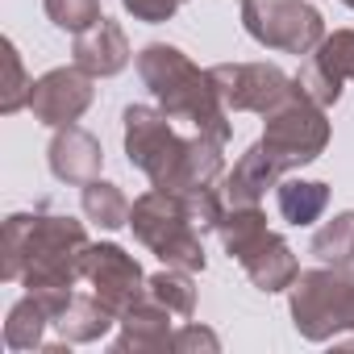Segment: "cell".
Returning a JSON list of instances; mask_svg holds the SVG:
<instances>
[{
  "mask_svg": "<svg viewBox=\"0 0 354 354\" xmlns=\"http://www.w3.org/2000/svg\"><path fill=\"white\" fill-rule=\"evenodd\" d=\"M138 75L171 121H188L192 133H209L217 142L234 138V121H230L234 113L225 109V100L213 84V71L196 67L180 46H171V42L142 46L138 50Z\"/></svg>",
  "mask_w": 354,
  "mask_h": 354,
  "instance_id": "6da1fadb",
  "label": "cell"
},
{
  "mask_svg": "<svg viewBox=\"0 0 354 354\" xmlns=\"http://www.w3.org/2000/svg\"><path fill=\"white\" fill-rule=\"evenodd\" d=\"M88 230L75 217L63 213H34L30 238H26V263H21V288L34 292L50 317L67 308L75 296V279H84V254H88Z\"/></svg>",
  "mask_w": 354,
  "mask_h": 354,
  "instance_id": "7a4b0ae2",
  "label": "cell"
},
{
  "mask_svg": "<svg viewBox=\"0 0 354 354\" xmlns=\"http://www.w3.org/2000/svg\"><path fill=\"white\" fill-rule=\"evenodd\" d=\"M129 230L162 267H184L192 275L205 271V242L180 196H171L162 188L142 192L129 209Z\"/></svg>",
  "mask_w": 354,
  "mask_h": 354,
  "instance_id": "3957f363",
  "label": "cell"
},
{
  "mask_svg": "<svg viewBox=\"0 0 354 354\" xmlns=\"http://www.w3.org/2000/svg\"><path fill=\"white\" fill-rule=\"evenodd\" d=\"M288 313L300 337L329 342L354 329V267H313L288 288Z\"/></svg>",
  "mask_w": 354,
  "mask_h": 354,
  "instance_id": "277c9868",
  "label": "cell"
},
{
  "mask_svg": "<svg viewBox=\"0 0 354 354\" xmlns=\"http://www.w3.org/2000/svg\"><path fill=\"white\" fill-rule=\"evenodd\" d=\"M267 154L279 162V171H300L308 162H317L329 146V121H325V109L300 92V84L263 117V138Z\"/></svg>",
  "mask_w": 354,
  "mask_h": 354,
  "instance_id": "5b68a950",
  "label": "cell"
},
{
  "mask_svg": "<svg viewBox=\"0 0 354 354\" xmlns=\"http://www.w3.org/2000/svg\"><path fill=\"white\" fill-rule=\"evenodd\" d=\"M242 30L279 55H313L325 42V17L308 0H242Z\"/></svg>",
  "mask_w": 354,
  "mask_h": 354,
  "instance_id": "8992f818",
  "label": "cell"
},
{
  "mask_svg": "<svg viewBox=\"0 0 354 354\" xmlns=\"http://www.w3.org/2000/svg\"><path fill=\"white\" fill-rule=\"evenodd\" d=\"M121 133H125L129 167H138L150 184H162L167 171L175 167V158L188 146V138L175 133L171 117L162 109H150V104H129L121 113Z\"/></svg>",
  "mask_w": 354,
  "mask_h": 354,
  "instance_id": "52a82bcc",
  "label": "cell"
},
{
  "mask_svg": "<svg viewBox=\"0 0 354 354\" xmlns=\"http://www.w3.org/2000/svg\"><path fill=\"white\" fill-rule=\"evenodd\" d=\"M84 279L92 283L96 300L121 321L146 296V279L150 275H142L138 259L129 250H121L117 242H92L88 254H84Z\"/></svg>",
  "mask_w": 354,
  "mask_h": 354,
  "instance_id": "ba28073f",
  "label": "cell"
},
{
  "mask_svg": "<svg viewBox=\"0 0 354 354\" xmlns=\"http://www.w3.org/2000/svg\"><path fill=\"white\" fill-rule=\"evenodd\" d=\"M209 71H213V84H217L230 113L267 117L296 88V75H283L275 63H217Z\"/></svg>",
  "mask_w": 354,
  "mask_h": 354,
  "instance_id": "9c48e42d",
  "label": "cell"
},
{
  "mask_svg": "<svg viewBox=\"0 0 354 354\" xmlns=\"http://www.w3.org/2000/svg\"><path fill=\"white\" fill-rule=\"evenodd\" d=\"M92 75L80 71L75 63L71 67H55L46 75L34 80V92H30V113L34 121L50 125V129H63V125H75L88 109H92Z\"/></svg>",
  "mask_w": 354,
  "mask_h": 354,
  "instance_id": "30bf717a",
  "label": "cell"
},
{
  "mask_svg": "<svg viewBox=\"0 0 354 354\" xmlns=\"http://www.w3.org/2000/svg\"><path fill=\"white\" fill-rule=\"evenodd\" d=\"M354 80V30H333L325 34V42L304 59L296 84L300 92H308L321 109H333L342 100V84Z\"/></svg>",
  "mask_w": 354,
  "mask_h": 354,
  "instance_id": "8fae6325",
  "label": "cell"
},
{
  "mask_svg": "<svg viewBox=\"0 0 354 354\" xmlns=\"http://www.w3.org/2000/svg\"><path fill=\"white\" fill-rule=\"evenodd\" d=\"M133 50H129V38L117 21L100 17L96 26H88L84 34H75V46H71V63L80 71H88L92 80H113L129 67Z\"/></svg>",
  "mask_w": 354,
  "mask_h": 354,
  "instance_id": "7c38bea8",
  "label": "cell"
},
{
  "mask_svg": "<svg viewBox=\"0 0 354 354\" xmlns=\"http://www.w3.org/2000/svg\"><path fill=\"white\" fill-rule=\"evenodd\" d=\"M46 162H50V175H55V180L84 188V184L100 180L104 150H100V142H96L88 129L63 125V129H55V138H50V146H46Z\"/></svg>",
  "mask_w": 354,
  "mask_h": 354,
  "instance_id": "4fadbf2b",
  "label": "cell"
},
{
  "mask_svg": "<svg viewBox=\"0 0 354 354\" xmlns=\"http://www.w3.org/2000/svg\"><path fill=\"white\" fill-rule=\"evenodd\" d=\"M242 271L250 275V283L259 288V292H288L292 283H296V275H300V263H296V250L288 246V238L283 234H275V230H267L242 259Z\"/></svg>",
  "mask_w": 354,
  "mask_h": 354,
  "instance_id": "5bb4252c",
  "label": "cell"
},
{
  "mask_svg": "<svg viewBox=\"0 0 354 354\" xmlns=\"http://www.w3.org/2000/svg\"><path fill=\"white\" fill-rule=\"evenodd\" d=\"M171 308L167 304H158L150 292L117 321L121 325V333H117V342H113V350H121V354H154V350H171Z\"/></svg>",
  "mask_w": 354,
  "mask_h": 354,
  "instance_id": "9a60e30c",
  "label": "cell"
},
{
  "mask_svg": "<svg viewBox=\"0 0 354 354\" xmlns=\"http://www.w3.org/2000/svg\"><path fill=\"white\" fill-rule=\"evenodd\" d=\"M279 180H283L279 162L267 154L263 142H254V146L234 162V171L221 180V196H225V205H263V196H267Z\"/></svg>",
  "mask_w": 354,
  "mask_h": 354,
  "instance_id": "2e32d148",
  "label": "cell"
},
{
  "mask_svg": "<svg viewBox=\"0 0 354 354\" xmlns=\"http://www.w3.org/2000/svg\"><path fill=\"white\" fill-rule=\"evenodd\" d=\"M117 325V317L96 300V292L92 296H71L67 300V308L55 317V329L63 333V342H71V346H88V342H100L109 329Z\"/></svg>",
  "mask_w": 354,
  "mask_h": 354,
  "instance_id": "e0dca14e",
  "label": "cell"
},
{
  "mask_svg": "<svg viewBox=\"0 0 354 354\" xmlns=\"http://www.w3.org/2000/svg\"><path fill=\"white\" fill-rule=\"evenodd\" d=\"M275 201H279V213H283L288 225H313L329 209V184H321V180H279Z\"/></svg>",
  "mask_w": 354,
  "mask_h": 354,
  "instance_id": "ac0fdd59",
  "label": "cell"
},
{
  "mask_svg": "<svg viewBox=\"0 0 354 354\" xmlns=\"http://www.w3.org/2000/svg\"><path fill=\"white\" fill-rule=\"evenodd\" d=\"M46 325H55L50 308H46L34 292H26V296L9 308V321H5V346H9V350H42V333H46Z\"/></svg>",
  "mask_w": 354,
  "mask_h": 354,
  "instance_id": "d6986e66",
  "label": "cell"
},
{
  "mask_svg": "<svg viewBox=\"0 0 354 354\" xmlns=\"http://www.w3.org/2000/svg\"><path fill=\"white\" fill-rule=\"evenodd\" d=\"M80 205H84V217H88L92 225H100V230H125V225H129V209H133L129 196H125L117 184H109V180L84 184Z\"/></svg>",
  "mask_w": 354,
  "mask_h": 354,
  "instance_id": "ffe728a7",
  "label": "cell"
},
{
  "mask_svg": "<svg viewBox=\"0 0 354 354\" xmlns=\"http://www.w3.org/2000/svg\"><path fill=\"white\" fill-rule=\"evenodd\" d=\"M313 254L325 267H354V209L333 213L317 234H313Z\"/></svg>",
  "mask_w": 354,
  "mask_h": 354,
  "instance_id": "44dd1931",
  "label": "cell"
},
{
  "mask_svg": "<svg viewBox=\"0 0 354 354\" xmlns=\"http://www.w3.org/2000/svg\"><path fill=\"white\" fill-rule=\"evenodd\" d=\"M146 292H150L158 304H167L175 317H184V321L196 313V279H192V271H184V267H162L158 275L146 279Z\"/></svg>",
  "mask_w": 354,
  "mask_h": 354,
  "instance_id": "7402d4cb",
  "label": "cell"
},
{
  "mask_svg": "<svg viewBox=\"0 0 354 354\" xmlns=\"http://www.w3.org/2000/svg\"><path fill=\"white\" fill-rule=\"evenodd\" d=\"M0 46H5V88H0V113H5V117H13V113L30 109L34 80L26 75V63H21V55H17L13 38H5Z\"/></svg>",
  "mask_w": 354,
  "mask_h": 354,
  "instance_id": "603a6c76",
  "label": "cell"
},
{
  "mask_svg": "<svg viewBox=\"0 0 354 354\" xmlns=\"http://www.w3.org/2000/svg\"><path fill=\"white\" fill-rule=\"evenodd\" d=\"M30 217L34 213H13L0 234V279L17 283L21 279V263H26V238H30Z\"/></svg>",
  "mask_w": 354,
  "mask_h": 354,
  "instance_id": "cb8c5ba5",
  "label": "cell"
},
{
  "mask_svg": "<svg viewBox=\"0 0 354 354\" xmlns=\"http://www.w3.org/2000/svg\"><path fill=\"white\" fill-rule=\"evenodd\" d=\"M42 5H46V17L67 34H84L88 26H96L104 17L100 0H42Z\"/></svg>",
  "mask_w": 354,
  "mask_h": 354,
  "instance_id": "d4e9b609",
  "label": "cell"
},
{
  "mask_svg": "<svg viewBox=\"0 0 354 354\" xmlns=\"http://www.w3.org/2000/svg\"><path fill=\"white\" fill-rule=\"evenodd\" d=\"M171 350H175V354H196V350L217 354V350H221V337H217L213 329H205V325L188 321V325H180V329L171 333Z\"/></svg>",
  "mask_w": 354,
  "mask_h": 354,
  "instance_id": "484cf974",
  "label": "cell"
},
{
  "mask_svg": "<svg viewBox=\"0 0 354 354\" xmlns=\"http://www.w3.org/2000/svg\"><path fill=\"white\" fill-rule=\"evenodd\" d=\"M121 5H125V13H133L138 21H146V26H162V21L175 17L180 0H121Z\"/></svg>",
  "mask_w": 354,
  "mask_h": 354,
  "instance_id": "4316f807",
  "label": "cell"
},
{
  "mask_svg": "<svg viewBox=\"0 0 354 354\" xmlns=\"http://www.w3.org/2000/svg\"><path fill=\"white\" fill-rule=\"evenodd\" d=\"M342 5H346V9H354V0H342Z\"/></svg>",
  "mask_w": 354,
  "mask_h": 354,
  "instance_id": "83f0119b",
  "label": "cell"
},
{
  "mask_svg": "<svg viewBox=\"0 0 354 354\" xmlns=\"http://www.w3.org/2000/svg\"><path fill=\"white\" fill-rule=\"evenodd\" d=\"M180 5H184V0H180Z\"/></svg>",
  "mask_w": 354,
  "mask_h": 354,
  "instance_id": "f1b7e54d",
  "label": "cell"
}]
</instances>
